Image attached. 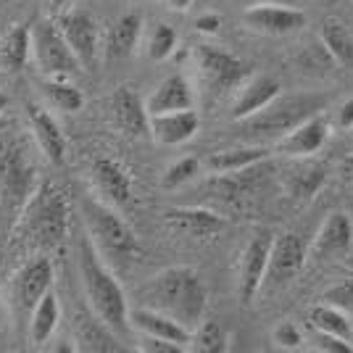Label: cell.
Instances as JSON below:
<instances>
[{"label": "cell", "instance_id": "obj_5", "mask_svg": "<svg viewBox=\"0 0 353 353\" xmlns=\"http://www.w3.org/2000/svg\"><path fill=\"white\" fill-rule=\"evenodd\" d=\"M79 216L85 224V232L90 235L92 245L105 259V264L114 272L127 269L140 256V243L134 230L119 216L117 206L105 203L101 198L82 195L79 198Z\"/></svg>", "mask_w": 353, "mask_h": 353}, {"label": "cell", "instance_id": "obj_35", "mask_svg": "<svg viewBox=\"0 0 353 353\" xmlns=\"http://www.w3.org/2000/svg\"><path fill=\"white\" fill-rule=\"evenodd\" d=\"M311 327L314 330H322V332H332V335H340V338L351 340L353 338V324L351 316L345 311H340L338 306H330V303H319L314 306L309 314Z\"/></svg>", "mask_w": 353, "mask_h": 353}, {"label": "cell", "instance_id": "obj_49", "mask_svg": "<svg viewBox=\"0 0 353 353\" xmlns=\"http://www.w3.org/2000/svg\"><path fill=\"white\" fill-rule=\"evenodd\" d=\"M6 306H3V301H0V330H3V319H6Z\"/></svg>", "mask_w": 353, "mask_h": 353}, {"label": "cell", "instance_id": "obj_31", "mask_svg": "<svg viewBox=\"0 0 353 353\" xmlns=\"http://www.w3.org/2000/svg\"><path fill=\"white\" fill-rule=\"evenodd\" d=\"M319 40L327 45V50L332 53V59L338 61V66L353 69V30L343 19H324L319 27Z\"/></svg>", "mask_w": 353, "mask_h": 353}, {"label": "cell", "instance_id": "obj_16", "mask_svg": "<svg viewBox=\"0 0 353 353\" xmlns=\"http://www.w3.org/2000/svg\"><path fill=\"white\" fill-rule=\"evenodd\" d=\"M27 121H30V134L37 150L45 156V161L61 166L66 159V137L61 132L59 121L50 114V105L27 103Z\"/></svg>", "mask_w": 353, "mask_h": 353}, {"label": "cell", "instance_id": "obj_18", "mask_svg": "<svg viewBox=\"0 0 353 353\" xmlns=\"http://www.w3.org/2000/svg\"><path fill=\"white\" fill-rule=\"evenodd\" d=\"M90 179L95 185V190L101 195V201L111 203V206H127L132 198V176L130 172L117 161V159H95L90 166Z\"/></svg>", "mask_w": 353, "mask_h": 353}, {"label": "cell", "instance_id": "obj_25", "mask_svg": "<svg viewBox=\"0 0 353 353\" xmlns=\"http://www.w3.org/2000/svg\"><path fill=\"white\" fill-rule=\"evenodd\" d=\"M130 322H132V327L140 335H153V338L172 340V343H179L185 351H188V345H190L192 330H188L185 324H179L176 319L166 316L161 311L148 309V306H134V309L130 311Z\"/></svg>", "mask_w": 353, "mask_h": 353}, {"label": "cell", "instance_id": "obj_1", "mask_svg": "<svg viewBox=\"0 0 353 353\" xmlns=\"http://www.w3.org/2000/svg\"><path fill=\"white\" fill-rule=\"evenodd\" d=\"M40 185V169L32 156L27 132L16 121L0 124V250Z\"/></svg>", "mask_w": 353, "mask_h": 353}, {"label": "cell", "instance_id": "obj_8", "mask_svg": "<svg viewBox=\"0 0 353 353\" xmlns=\"http://www.w3.org/2000/svg\"><path fill=\"white\" fill-rule=\"evenodd\" d=\"M192 61H195L198 79L208 92V98L235 95L240 85L250 77L245 61H240L230 50H221L216 45H195L192 48Z\"/></svg>", "mask_w": 353, "mask_h": 353}, {"label": "cell", "instance_id": "obj_29", "mask_svg": "<svg viewBox=\"0 0 353 353\" xmlns=\"http://www.w3.org/2000/svg\"><path fill=\"white\" fill-rule=\"evenodd\" d=\"M32 56V27L16 24L0 40V66L6 72H21Z\"/></svg>", "mask_w": 353, "mask_h": 353}, {"label": "cell", "instance_id": "obj_42", "mask_svg": "<svg viewBox=\"0 0 353 353\" xmlns=\"http://www.w3.org/2000/svg\"><path fill=\"white\" fill-rule=\"evenodd\" d=\"M335 127L338 130H351L353 132V98L343 101L335 111Z\"/></svg>", "mask_w": 353, "mask_h": 353}, {"label": "cell", "instance_id": "obj_10", "mask_svg": "<svg viewBox=\"0 0 353 353\" xmlns=\"http://www.w3.org/2000/svg\"><path fill=\"white\" fill-rule=\"evenodd\" d=\"M269 174H272V166H269V163L264 166V161H261V163L248 166V169H243V172L214 174L206 188L214 201H219L224 206L243 208L245 203L259 198V192H261V188L266 185Z\"/></svg>", "mask_w": 353, "mask_h": 353}, {"label": "cell", "instance_id": "obj_30", "mask_svg": "<svg viewBox=\"0 0 353 353\" xmlns=\"http://www.w3.org/2000/svg\"><path fill=\"white\" fill-rule=\"evenodd\" d=\"M61 322V303H59V295L53 290H48L43 295V301L34 306L32 311V319H30V332L27 338L32 340V345H43L48 340L53 338L56 327Z\"/></svg>", "mask_w": 353, "mask_h": 353}, {"label": "cell", "instance_id": "obj_26", "mask_svg": "<svg viewBox=\"0 0 353 353\" xmlns=\"http://www.w3.org/2000/svg\"><path fill=\"white\" fill-rule=\"evenodd\" d=\"M140 34H143V16L137 11L130 14H121L111 24V30L105 34L103 43V56L105 61H124L134 53V48L140 43Z\"/></svg>", "mask_w": 353, "mask_h": 353}, {"label": "cell", "instance_id": "obj_28", "mask_svg": "<svg viewBox=\"0 0 353 353\" xmlns=\"http://www.w3.org/2000/svg\"><path fill=\"white\" fill-rule=\"evenodd\" d=\"M266 159H269V148L256 143V145H240L211 153L206 161V169L211 174H232V172H243V169L266 161Z\"/></svg>", "mask_w": 353, "mask_h": 353}, {"label": "cell", "instance_id": "obj_43", "mask_svg": "<svg viewBox=\"0 0 353 353\" xmlns=\"http://www.w3.org/2000/svg\"><path fill=\"white\" fill-rule=\"evenodd\" d=\"M219 27H221L219 14H203V16H198V21H195V30L203 32V34H216Z\"/></svg>", "mask_w": 353, "mask_h": 353}, {"label": "cell", "instance_id": "obj_38", "mask_svg": "<svg viewBox=\"0 0 353 353\" xmlns=\"http://www.w3.org/2000/svg\"><path fill=\"white\" fill-rule=\"evenodd\" d=\"M324 303L338 306L340 311H345L348 316H353V274L343 277L340 282H335L332 288H327L322 295Z\"/></svg>", "mask_w": 353, "mask_h": 353}, {"label": "cell", "instance_id": "obj_33", "mask_svg": "<svg viewBox=\"0 0 353 353\" xmlns=\"http://www.w3.org/2000/svg\"><path fill=\"white\" fill-rule=\"evenodd\" d=\"M295 66L306 77H327L332 74V69L338 66V61L332 59V53L327 50V45L316 37V40H309L298 48L295 53Z\"/></svg>", "mask_w": 353, "mask_h": 353}, {"label": "cell", "instance_id": "obj_37", "mask_svg": "<svg viewBox=\"0 0 353 353\" xmlns=\"http://www.w3.org/2000/svg\"><path fill=\"white\" fill-rule=\"evenodd\" d=\"M201 174V161L195 156H185V159H176L174 163L166 166V172L161 174V188L163 190H176L182 185H188L190 179Z\"/></svg>", "mask_w": 353, "mask_h": 353}, {"label": "cell", "instance_id": "obj_47", "mask_svg": "<svg viewBox=\"0 0 353 353\" xmlns=\"http://www.w3.org/2000/svg\"><path fill=\"white\" fill-rule=\"evenodd\" d=\"M237 3H243V6L248 8V6H259V3H285V6H295L298 0H237Z\"/></svg>", "mask_w": 353, "mask_h": 353}, {"label": "cell", "instance_id": "obj_46", "mask_svg": "<svg viewBox=\"0 0 353 353\" xmlns=\"http://www.w3.org/2000/svg\"><path fill=\"white\" fill-rule=\"evenodd\" d=\"M166 6H169L172 11H188L192 6V0H166Z\"/></svg>", "mask_w": 353, "mask_h": 353}, {"label": "cell", "instance_id": "obj_39", "mask_svg": "<svg viewBox=\"0 0 353 353\" xmlns=\"http://www.w3.org/2000/svg\"><path fill=\"white\" fill-rule=\"evenodd\" d=\"M311 345L322 353H351L353 351L351 340L340 338V335H332V332H322V330H314Z\"/></svg>", "mask_w": 353, "mask_h": 353}, {"label": "cell", "instance_id": "obj_21", "mask_svg": "<svg viewBox=\"0 0 353 353\" xmlns=\"http://www.w3.org/2000/svg\"><path fill=\"white\" fill-rule=\"evenodd\" d=\"M280 90H282L280 82L274 77H269V74H253L235 92L232 105H230V117L235 119V121H243V119L259 114L264 105H269L280 95Z\"/></svg>", "mask_w": 353, "mask_h": 353}, {"label": "cell", "instance_id": "obj_13", "mask_svg": "<svg viewBox=\"0 0 353 353\" xmlns=\"http://www.w3.org/2000/svg\"><path fill=\"white\" fill-rule=\"evenodd\" d=\"M59 27L72 45L74 56L82 63V72H95L101 63V37L98 24L88 11H66L59 16Z\"/></svg>", "mask_w": 353, "mask_h": 353}, {"label": "cell", "instance_id": "obj_45", "mask_svg": "<svg viewBox=\"0 0 353 353\" xmlns=\"http://www.w3.org/2000/svg\"><path fill=\"white\" fill-rule=\"evenodd\" d=\"M45 3H48V11H50V14H61L72 0H45Z\"/></svg>", "mask_w": 353, "mask_h": 353}, {"label": "cell", "instance_id": "obj_27", "mask_svg": "<svg viewBox=\"0 0 353 353\" xmlns=\"http://www.w3.org/2000/svg\"><path fill=\"white\" fill-rule=\"evenodd\" d=\"M295 161L301 163H295L293 169L285 174V192L295 203H309L324 188L327 174H324L322 163H311L309 159H295Z\"/></svg>", "mask_w": 353, "mask_h": 353}, {"label": "cell", "instance_id": "obj_36", "mask_svg": "<svg viewBox=\"0 0 353 353\" xmlns=\"http://www.w3.org/2000/svg\"><path fill=\"white\" fill-rule=\"evenodd\" d=\"M176 50V32L172 24L159 21L153 24V30L145 40V56L150 61H166Z\"/></svg>", "mask_w": 353, "mask_h": 353}, {"label": "cell", "instance_id": "obj_15", "mask_svg": "<svg viewBox=\"0 0 353 353\" xmlns=\"http://www.w3.org/2000/svg\"><path fill=\"white\" fill-rule=\"evenodd\" d=\"M163 227L179 237L190 240H214L224 232L227 219L219 211H211L203 206H176L163 211Z\"/></svg>", "mask_w": 353, "mask_h": 353}, {"label": "cell", "instance_id": "obj_12", "mask_svg": "<svg viewBox=\"0 0 353 353\" xmlns=\"http://www.w3.org/2000/svg\"><path fill=\"white\" fill-rule=\"evenodd\" d=\"M243 24L250 32L269 34V37H282L290 32L303 30L309 24V16L298 6H285V3H259L248 6L243 11Z\"/></svg>", "mask_w": 353, "mask_h": 353}, {"label": "cell", "instance_id": "obj_41", "mask_svg": "<svg viewBox=\"0 0 353 353\" xmlns=\"http://www.w3.org/2000/svg\"><path fill=\"white\" fill-rule=\"evenodd\" d=\"M137 351H143V353H182L185 348H182L179 343H172V340L153 338V335H140V340H137Z\"/></svg>", "mask_w": 353, "mask_h": 353}, {"label": "cell", "instance_id": "obj_14", "mask_svg": "<svg viewBox=\"0 0 353 353\" xmlns=\"http://www.w3.org/2000/svg\"><path fill=\"white\" fill-rule=\"evenodd\" d=\"M309 261V245L303 237L295 232H282L274 235L272 243V256H269V269H266V288H282L301 274V269Z\"/></svg>", "mask_w": 353, "mask_h": 353}, {"label": "cell", "instance_id": "obj_2", "mask_svg": "<svg viewBox=\"0 0 353 353\" xmlns=\"http://www.w3.org/2000/svg\"><path fill=\"white\" fill-rule=\"evenodd\" d=\"M137 306L156 309L195 330L206 319L208 288L198 269L192 266H169L137 290Z\"/></svg>", "mask_w": 353, "mask_h": 353}, {"label": "cell", "instance_id": "obj_34", "mask_svg": "<svg viewBox=\"0 0 353 353\" xmlns=\"http://www.w3.org/2000/svg\"><path fill=\"white\" fill-rule=\"evenodd\" d=\"M227 348H230V335L214 319H203V322L198 324L192 330L190 345H188V351L192 353H224Z\"/></svg>", "mask_w": 353, "mask_h": 353}, {"label": "cell", "instance_id": "obj_44", "mask_svg": "<svg viewBox=\"0 0 353 353\" xmlns=\"http://www.w3.org/2000/svg\"><path fill=\"white\" fill-rule=\"evenodd\" d=\"M340 176L345 182H353V153H348L343 161H340Z\"/></svg>", "mask_w": 353, "mask_h": 353}, {"label": "cell", "instance_id": "obj_20", "mask_svg": "<svg viewBox=\"0 0 353 353\" xmlns=\"http://www.w3.org/2000/svg\"><path fill=\"white\" fill-rule=\"evenodd\" d=\"M111 117L119 132H124L127 137L150 134V114H148L145 101L127 85L117 88V92L111 95Z\"/></svg>", "mask_w": 353, "mask_h": 353}, {"label": "cell", "instance_id": "obj_24", "mask_svg": "<svg viewBox=\"0 0 353 353\" xmlns=\"http://www.w3.org/2000/svg\"><path fill=\"white\" fill-rule=\"evenodd\" d=\"M148 114H169V111H185L195 105V90L185 74H169L161 79V85L148 95Z\"/></svg>", "mask_w": 353, "mask_h": 353}, {"label": "cell", "instance_id": "obj_19", "mask_svg": "<svg viewBox=\"0 0 353 353\" xmlns=\"http://www.w3.org/2000/svg\"><path fill=\"white\" fill-rule=\"evenodd\" d=\"M353 245V219L345 211H332L327 219L322 221V227L316 230V235L309 245L311 259H335L348 253Z\"/></svg>", "mask_w": 353, "mask_h": 353}, {"label": "cell", "instance_id": "obj_3", "mask_svg": "<svg viewBox=\"0 0 353 353\" xmlns=\"http://www.w3.org/2000/svg\"><path fill=\"white\" fill-rule=\"evenodd\" d=\"M77 264H79V282L85 290L88 306L103 319L121 340L130 338L134 327L130 322V301L117 280V272L105 264V259L92 245L90 235L79 237L77 243Z\"/></svg>", "mask_w": 353, "mask_h": 353}, {"label": "cell", "instance_id": "obj_32", "mask_svg": "<svg viewBox=\"0 0 353 353\" xmlns=\"http://www.w3.org/2000/svg\"><path fill=\"white\" fill-rule=\"evenodd\" d=\"M45 103L50 105L53 111L61 114H77L85 105V95L82 90L77 88L69 79H59V77H45V82L40 85Z\"/></svg>", "mask_w": 353, "mask_h": 353}, {"label": "cell", "instance_id": "obj_7", "mask_svg": "<svg viewBox=\"0 0 353 353\" xmlns=\"http://www.w3.org/2000/svg\"><path fill=\"white\" fill-rule=\"evenodd\" d=\"M53 290V264L50 256H32L16 269L6 288V309L19 335L30 332V319L43 295Z\"/></svg>", "mask_w": 353, "mask_h": 353}, {"label": "cell", "instance_id": "obj_9", "mask_svg": "<svg viewBox=\"0 0 353 353\" xmlns=\"http://www.w3.org/2000/svg\"><path fill=\"white\" fill-rule=\"evenodd\" d=\"M32 59L43 77L69 79L72 74L82 72V63L53 19H40L32 24Z\"/></svg>", "mask_w": 353, "mask_h": 353}, {"label": "cell", "instance_id": "obj_6", "mask_svg": "<svg viewBox=\"0 0 353 353\" xmlns=\"http://www.w3.org/2000/svg\"><path fill=\"white\" fill-rule=\"evenodd\" d=\"M327 108V98L319 92H293V95H277L269 105H264L259 114L243 119V134L264 145V143H277L288 132H293L298 124L306 119L322 114Z\"/></svg>", "mask_w": 353, "mask_h": 353}, {"label": "cell", "instance_id": "obj_17", "mask_svg": "<svg viewBox=\"0 0 353 353\" xmlns=\"http://www.w3.org/2000/svg\"><path fill=\"white\" fill-rule=\"evenodd\" d=\"M72 330H74V348L85 353H117L121 351L119 345V335L108 327V324L90 309H79L74 311L72 319Z\"/></svg>", "mask_w": 353, "mask_h": 353}, {"label": "cell", "instance_id": "obj_50", "mask_svg": "<svg viewBox=\"0 0 353 353\" xmlns=\"http://www.w3.org/2000/svg\"><path fill=\"white\" fill-rule=\"evenodd\" d=\"M322 3H327V0H322Z\"/></svg>", "mask_w": 353, "mask_h": 353}, {"label": "cell", "instance_id": "obj_22", "mask_svg": "<svg viewBox=\"0 0 353 353\" xmlns=\"http://www.w3.org/2000/svg\"><path fill=\"white\" fill-rule=\"evenodd\" d=\"M330 137V124L322 114L306 119L303 124H298L293 132H288L282 140H277V150L285 153L288 159H311L314 153H319L322 145Z\"/></svg>", "mask_w": 353, "mask_h": 353}, {"label": "cell", "instance_id": "obj_40", "mask_svg": "<svg viewBox=\"0 0 353 353\" xmlns=\"http://www.w3.org/2000/svg\"><path fill=\"white\" fill-rule=\"evenodd\" d=\"M272 343H274L277 348L293 351V348H298V345L303 343V335H301V330H298L293 322H280L272 330Z\"/></svg>", "mask_w": 353, "mask_h": 353}, {"label": "cell", "instance_id": "obj_4", "mask_svg": "<svg viewBox=\"0 0 353 353\" xmlns=\"http://www.w3.org/2000/svg\"><path fill=\"white\" fill-rule=\"evenodd\" d=\"M21 248L56 253L69 237V203L53 182H40L24 214L19 216L14 235Z\"/></svg>", "mask_w": 353, "mask_h": 353}, {"label": "cell", "instance_id": "obj_48", "mask_svg": "<svg viewBox=\"0 0 353 353\" xmlns=\"http://www.w3.org/2000/svg\"><path fill=\"white\" fill-rule=\"evenodd\" d=\"M6 108H8V95H6L3 90H0V117L6 114Z\"/></svg>", "mask_w": 353, "mask_h": 353}, {"label": "cell", "instance_id": "obj_23", "mask_svg": "<svg viewBox=\"0 0 353 353\" xmlns=\"http://www.w3.org/2000/svg\"><path fill=\"white\" fill-rule=\"evenodd\" d=\"M198 130H201V117L192 108L150 117V137L159 145H182L192 140Z\"/></svg>", "mask_w": 353, "mask_h": 353}, {"label": "cell", "instance_id": "obj_11", "mask_svg": "<svg viewBox=\"0 0 353 353\" xmlns=\"http://www.w3.org/2000/svg\"><path fill=\"white\" fill-rule=\"evenodd\" d=\"M272 232H256L245 243V248L240 253V264H237V298L243 303H250L256 295L261 293L266 280V269H269V256H272Z\"/></svg>", "mask_w": 353, "mask_h": 353}]
</instances>
